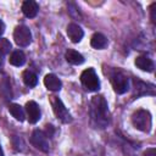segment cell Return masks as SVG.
Returning a JSON list of instances; mask_svg holds the SVG:
<instances>
[{
  "label": "cell",
  "instance_id": "cell-5",
  "mask_svg": "<svg viewBox=\"0 0 156 156\" xmlns=\"http://www.w3.org/2000/svg\"><path fill=\"white\" fill-rule=\"evenodd\" d=\"M111 84L117 94H124L129 89V79L122 72H115L111 76Z\"/></svg>",
  "mask_w": 156,
  "mask_h": 156
},
{
  "label": "cell",
  "instance_id": "cell-2",
  "mask_svg": "<svg viewBox=\"0 0 156 156\" xmlns=\"http://www.w3.org/2000/svg\"><path fill=\"white\" fill-rule=\"evenodd\" d=\"M132 123L133 126L141 132L149 133L152 128V118L151 113L146 110H138L132 116Z\"/></svg>",
  "mask_w": 156,
  "mask_h": 156
},
{
  "label": "cell",
  "instance_id": "cell-7",
  "mask_svg": "<svg viewBox=\"0 0 156 156\" xmlns=\"http://www.w3.org/2000/svg\"><path fill=\"white\" fill-rule=\"evenodd\" d=\"M30 143L33 146H35L37 149H39L43 152H48L49 151V141H48V136L41 132L35 129L30 136Z\"/></svg>",
  "mask_w": 156,
  "mask_h": 156
},
{
  "label": "cell",
  "instance_id": "cell-14",
  "mask_svg": "<svg viewBox=\"0 0 156 156\" xmlns=\"http://www.w3.org/2000/svg\"><path fill=\"white\" fill-rule=\"evenodd\" d=\"M66 61L69 62L71 65H82L84 62V57L82 54H79L76 50H67L66 51Z\"/></svg>",
  "mask_w": 156,
  "mask_h": 156
},
{
  "label": "cell",
  "instance_id": "cell-19",
  "mask_svg": "<svg viewBox=\"0 0 156 156\" xmlns=\"http://www.w3.org/2000/svg\"><path fill=\"white\" fill-rule=\"evenodd\" d=\"M150 18H151V22L155 24L156 23V2H154L150 6Z\"/></svg>",
  "mask_w": 156,
  "mask_h": 156
},
{
  "label": "cell",
  "instance_id": "cell-10",
  "mask_svg": "<svg viewBox=\"0 0 156 156\" xmlns=\"http://www.w3.org/2000/svg\"><path fill=\"white\" fill-rule=\"evenodd\" d=\"M38 11H39V6H38V4H37L35 1H33V0H27V1H24V2L22 4V12H23V15H24L26 17H28V18L35 17L37 13H38Z\"/></svg>",
  "mask_w": 156,
  "mask_h": 156
},
{
  "label": "cell",
  "instance_id": "cell-3",
  "mask_svg": "<svg viewBox=\"0 0 156 156\" xmlns=\"http://www.w3.org/2000/svg\"><path fill=\"white\" fill-rule=\"evenodd\" d=\"M80 82L83 87L89 91H96L100 88V80L94 68H87L80 74Z\"/></svg>",
  "mask_w": 156,
  "mask_h": 156
},
{
  "label": "cell",
  "instance_id": "cell-6",
  "mask_svg": "<svg viewBox=\"0 0 156 156\" xmlns=\"http://www.w3.org/2000/svg\"><path fill=\"white\" fill-rule=\"evenodd\" d=\"M52 108H54L55 116H56L57 119H60L61 122H63V123H69V122L72 121L71 113L68 112V110L66 108V106L63 105V102H62L58 98H55V99L52 100Z\"/></svg>",
  "mask_w": 156,
  "mask_h": 156
},
{
  "label": "cell",
  "instance_id": "cell-11",
  "mask_svg": "<svg viewBox=\"0 0 156 156\" xmlns=\"http://www.w3.org/2000/svg\"><path fill=\"white\" fill-rule=\"evenodd\" d=\"M44 85H45L49 90H51V91H57V90L61 89L62 83H61L60 78H57V76H55V74H52V73H49V74H46L45 78H44Z\"/></svg>",
  "mask_w": 156,
  "mask_h": 156
},
{
  "label": "cell",
  "instance_id": "cell-20",
  "mask_svg": "<svg viewBox=\"0 0 156 156\" xmlns=\"http://www.w3.org/2000/svg\"><path fill=\"white\" fill-rule=\"evenodd\" d=\"M144 156H156V149L155 147L146 149V151L144 152Z\"/></svg>",
  "mask_w": 156,
  "mask_h": 156
},
{
  "label": "cell",
  "instance_id": "cell-15",
  "mask_svg": "<svg viewBox=\"0 0 156 156\" xmlns=\"http://www.w3.org/2000/svg\"><path fill=\"white\" fill-rule=\"evenodd\" d=\"M9 61H10L11 65H13V66H16V67H21V66H23L24 62H26V55H24L23 51L16 50V51H13V52L11 54Z\"/></svg>",
  "mask_w": 156,
  "mask_h": 156
},
{
  "label": "cell",
  "instance_id": "cell-12",
  "mask_svg": "<svg viewBox=\"0 0 156 156\" xmlns=\"http://www.w3.org/2000/svg\"><path fill=\"white\" fill-rule=\"evenodd\" d=\"M135 66L145 72H152L154 71V62L147 56H138L135 58Z\"/></svg>",
  "mask_w": 156,
  "mask_h": 156
},
{
  "label": "cell",
  "instance_id": "cell-1",
  "mask_svg": "<svg viewBox=\"0 0 156 156\" xmlns=\"http://www.w3.org/2000/svg\"><path fill=\"white\" fill-rule=\"evenodd\" d=\"M107 102L104 96H94L90 102V115L91 121L95 122V124L100 128H104L107 124Z\"/></svg>",
  "mask_w": 156,
  "mask_h": 156
},
{
  "label": "cell",
  "instance_id": "cell-13",
  "mask_svg": "<svg viewBox=\"0 0 156 156\" xmlns=\"http://www.w3.org/2000/svg\"><path fill=\"white\" fill-rule=\"evenodd\" d=\"M90 45L94 49H104L107 46V38L101 33H95L90 39Z\"/></svg>",
  "mask_w": 156,
  "mask_h": 156
},
{
  "label": "cell",
  "instance_id": "cell-18",
  "mask_svg": "<svg viewBox=\"0 0 156 156\" xmlns=\"http://www.w3.org/2000/svg\"><path fill=\"white\" fill-rule=\"evenodd\" d=\"M11 49V43L7 39H1L0 40V52L1 54H7Z\"/></svg>",
  "mask_w": 156,
  "mask_h": 156
},
{
  "label": "cell",
  "instance_id": "cell-22",
  "mask_svg": "<svg viewBox=\"0 0 156 156\" xmlns=\"http://www.w3.org/2000/svg\"><path fill=\"white\" fill-rule=\"evenodd\" d=\"M0 156H4V151H2V149H1V146H0Z\"/></svg>",
  "mask_w": 156,
  "mask_h": 156
},
{
  "label": "cell",
  "instance_id": "cell-16",
  "mask_svg": "<svg viewBox=\"0 0 156 156\" xmlns=\"http://www.w3.org/2000/svg\"><path fill=\"white\" fill-rule=\"evenodd\" d=\"M9 111L10 113L20 122H23L24 121V110L22 108V106H20L18 104H10L9 105Z\"/></svg>",
  "mask_w": 156,
  "mask_h": 156
},
{
  "label": "cell",
  "instance_id": "cell-17",
  "mask_svg": "<svg viewBox=\"0 0 156 156\" xmlns=\"http://www.w3.org/2000/svg\"><path fill=\"white\" fill-rule=\"evenodd\" d=\"M22 79H23V83L32 88V87H35L37 83H38V77L35 73H33L32 71H24L23 74H22Z\"/></svg>",
  "mask_w": 156,
  "mask_h": 156
},
{
  "label": "cell",
  "instance_id": "cell-8",
  "mask_svg": "<svg viewBox=\"0 0 156 156\" xmlns=\"http://www.w3.org/2000/svg\"><path fill=\"white\" fill-rule=\"evenodd\" d=\"M26 112L29 123L34 124L40 119V108L35 101H28L26 104Z\"/></svg>",
  "mask_w": 156,
  "mask_h": 156
},
{
  "label": "cell",
  "instance_id": "cell-9",
  "mask_svg": "<svg viewBox=\"0 0 156 156\" xmlns=\"http://www.w3.org/2000/svg\"><path fill=\"white\" fill-rule=\"evenodd\" d=\"M67 35H68V38L71 39L72 43H79L84 37V32L78 24L69 23L67 26Z\"/></svg>",
  "mask_w": 156,
  "mask_h": 156
},
{
  "label": "cell",
  "instance_id": "cell-21",
  "mask_svg": "<svg viewBox=\"0 0 156 156\" xmlns=\"http://www.w3.org/2000/svg\"><path fill=\"white\" fill-rule=\"evenodd\" d=\"M5 32V23L2 22V20H0V35H2Z\"/></svg>",
  "mask_w": 156,
  "mask_h": 156
},
{
  "label": "cell",
  "instance_id": "cell-4",
  "mask_svg": "<svg viewBox=\"0 0 156 156\" xmlns=\"http://www.w3.org/2000/svg\"><path fill=\"white\" fill-rule=\"evenodd\" d=\"M13 39L15 43L21 46V48H26L32 43V33L30 29L27 26H17L13 30Z\"/></svg>",
  "mask_w": 156,
  "mask_h": 156
}]
</instances>
